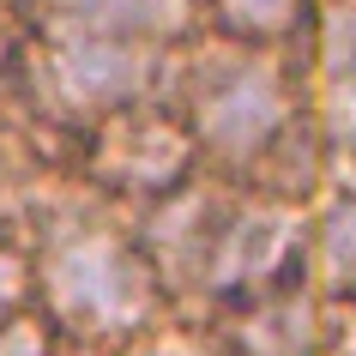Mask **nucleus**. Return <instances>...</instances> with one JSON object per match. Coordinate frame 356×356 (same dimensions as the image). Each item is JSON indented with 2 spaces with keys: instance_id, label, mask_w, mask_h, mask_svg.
Listing matches in <instances>:
<instances>
[{
  "instance_id": "nucleus-1",
  "label": "nucleus",
  "mask_w": 356,
  "mask_h": 356,
  "mask_svg": "<svg viewBox=\"0 0 356 356\" xmlns=\"http://www.w3.org/2000/svg\"><path fill=\"white\" fill-rule=\"evenodd\" d=\"M157 97L181 121L200 175L224 181V188H248L284 133L314 115L302 55L236 49L206 31H193L188 42L169 49Z\"/></svg>"
},
{
  "instance_id": "nucleus-2",
  "label": "nucleus",
  "mask_w": 356,
  "mask_h": 356,
  "mask_svg": "<svg viewBox=\"0 0 356 356\" xmlns=\"http://www.w3.org/2000/svg\"><path fill=\"white\" fill-rule=\"evenodd\" d=\"M169 49L127 37H91V31H60V24H31L6 85L0 115L37 145L73 157V139L109 121L115 109H133L157 97Z\"/></svg>"
},
{
  "instance_id": "nucleus-3",
  "label": "nucleus",
  "mask_w": 356,
  "mask_h": 356,
  "mask_svg": "<svg viewBox=\"0 0 356 356\" xmlns=\"http://www.w3.org/2000/svg\"><path fill=\"white\" fill-rule=\"evenodd\" d=\"M67 163H73V175L97 200H109L121 211H139V206L163 200V193H175L181 181L200 175L188 133L169 115L163 97H145L133 109H115L109 121H97L91 133H79Z\"/></svg>"
},
{
  "instance_id": "nucleus-4",
  "label": "nucleus",
  "mask_w": 356,
  "mask_h": 356,
  "mask_svg": "<svg viewBox=\"0 0 356 356\" xmlns=\"http://www.w3.org/2000/svg\"><path fill=\"white\" fill-rule=\"evenodd\" d=\"M302 248H308V211L272 206V200H254V193L229 188V206H224V224H218V242H211L206 290H200V314L193 320L218 314L229 302L302 284Z\"/></svg>"
},
{
  "instance_id": "nucleus-5",
  "label": "nucleus",
  "mask_w": 356,
  "mask_h": 356,
  "mask_svg": "<svg viewBox=\"0 0 356 356\" xmlns=\"http://www.w3.org/2000/svg\"><path fill=\"white\" fill-rule=\"evenodd\" d=\"M224 206H229L224 181L193 175V181H181L175 193L127 211L133 242H139V254H145L151 278H157V290H163V302H169L175 320L200 314L206 260H211V242H218V224H224Z\"/></svg>"
},
{
  "instance_id": "nucleus-6",
  "label": "nucleus",
  "mask_w": 356,
  "mask_h": 356,
  "mask_svg": "<svg viewBox=\"0 0 356 356\" xmlns=\"http://www.w3.org/2000/svg\"><path fill=\"white\" fill-rule=\"evenodd\" d=\"M229 356H320L326 338V302L308 284H284L266 296L229 302L218 314L200 320Z\"/></svg>"
},
{
  "instance_id": "nucleus-7",
  "label": "nucleus",
  "mask_w": 356,
  "mask_h": 356,
  "mask_svg": "<svg viewBox=\"0 0 356 356\" xmlns=\"http://www.w3.org/2000/svg\"><path fill=\"white\" fill-rule=\"evenodd\" d=\"M31 24L91 31V37H127L151 49H175L200 31V0H19Z\"/></svg>"
},
{
  "instance_id": "nucleus-8",
  "label": "nucleus",
  "mask_w": 356,
  "mask_h": 356,
  "mask_svg": "<svg viewBox=\"0 0 356 356\" xmlns=\"http://www.w3.org/2000/svg\"><path fill=\"white\" fill-rule=\"evenodd\" d=\"M302 284L320 302H356V181L350 175L308 211Z\"/></svg>"
},
{
  "instance_id": "nucleus-9",
  "label": "nucleus",
  "mask_w": 356,
  "mask_h": 356,
  "mask_svg": "<svg viewBox=\"0 0 356 356\" xmlns=\"http://www.w3.org/2000/svg\"><path fill=\"white\" fill-rule=\"evenodd\" d=\"M314 24V0H200V31L236 49L302 55Z\"/></svg>"
},
{
  "instance_id": "nucleus-10",
  "label": "nucleus",
  "mask_w": 356,
  "mask_h": 356,
  "mask_svg": "<svg viewBox=\"0 0 356 356\" xmlns=\"http://www.w3.org/2000/svg\"><path fill=\"white\" fill-rule=\"evenodd\" d=\"M302 73L308 91H338L356 79V0H314V24L302 42Z\"/></svg>"
},
{
  "instance_id": "nucleus-11",
  "label": "nucleus",
  "mask_w": 356,
  "mask_h": 356,
  "mask_svg": "<svg viewBox=\"0 0 356 356\" xmlns=\"http://www.w3.org/2000/svg\"><path fill=\"white\" fill-rule=\"evenodd\" d=\"M37 314V296H31V254L13 229H0V332L13 320Z\"/></svg>"
},
{
  "instance_id": "nucleus-12",
  "label": "nucleus",
  "mask_w": 356,
  "mask_h": 356,
  "mask_svg": "<svg viewBox=\"0 0 356 356\" xmlns=\"http://www.w3.org/2000/svg\"><path fill=\"white\" fill-rule=\"evenodd\" d=\"M314 109H320L326 139H332V151H338V175L356 181V79H344L338 91H320Z\"/></svg>"
},
{
  "instance_id": "nucleus-13",
  "label": "nucleus",
  "mask_w": 356,
  "mask_h": 356,
  "mask_svg": "<svg viewBox=\"0 0 356 356\" xmlns=\"http://www.w3.org/2000/svg\"><path fill=\"white\" fill-rule=\"evenodd\" d=\"M145 356H229V350L206 332V326H200V320H169Z\"/></svg>"
},
{
  "instance_id": "nucleus-14",
  "label": "nucleus",
  "mask_w": 356,
  "mask_h": 356,
  "mask_svg": "<svg viewBox=\"0 0 356 356\" xmlns=\"http://www.w3.org/2000/svg\"><path fill=\"white\" fill-rule=\"evenodd\" d=\"M24 31H31L24 6H19V0H0V103H6V85H13V67H19Z\"/></svg>"
},
{
  "instance_id": "nucleus-15",
  "label": "nucleus",
  "mask_w": 356,
  "mask_h": 356,
  "mask_svg": "<svg viewBox=\"0 0 356 356\" xmlns=\"http://www.w3.org/2000/svg\"><path fill=\"white\" fill-rule=\"evenodd\" d=\"M320 356H356V302H326V338Z\"/></svg>"
},
{
  "instance_id": "nucleus-16",
  "label": "nucleus",
  "mask_w": 356,
  "mask_h": 356,
  "mask_svg": "<svg viewBox=\"0 0 356 356\" xmlns=\"http://www.w3.org/2000/svg\"><path fill=\"white\" fill-rule=\"evenodd\" d=\"M6 169H13V145H6V127H0V188H6Z\"/></svg>"
},
{
  "instance_id": "nucleus-17",
  "label": "nucleus",
  "mask_w": 356,
  "mask_h": 356,
  "mask_svg": "<svg viewBox=\"0 0 356 356\" xmlns=\"http://www.w3.org/2000/svg\"><path fill=\"white\" fill-rule=\"evenodd\" d=\"M42 356H85V350H67V344H49Z\"/></svg>"
}]
</instances>
